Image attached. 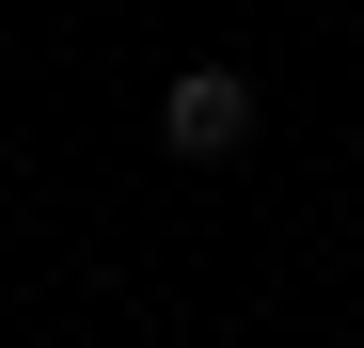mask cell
I'll list each match as a JSON object with an SVG mask.
<instances>
[{"instance_id": "cell-1", "label": "cell", "mask_w": 364, "mask_h": 348, "mask_svg": "<svg viewBox=\"0 0 364 348\" xmlns=\"http://www.w3.org/2000/svg\"><path fill=\"white\" fill-rule=\"evenodd\" d=\"M159 143L174 158H237V143H254V80H237V64H174L159 80Z\"/></svg>"}, {"instance_id": "cell-2", "label": "cell", "mask_w": 364, "mask_h": 348, "mask_svg": "<svg viewBox=\"0 0 364 348\" xmlns=\"http://www.w3.org/2000/svg\"><path fill=\"white\" fill-rule=\"evenodd\" d=\"M0 301H16V269H0Z\"/></svg>"}]
</instances>
